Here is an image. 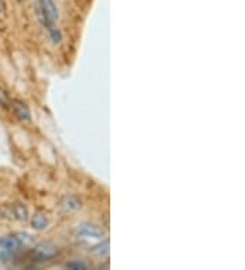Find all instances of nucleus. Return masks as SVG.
<instances>
[{
	"label": "nucleus",
	"mask_w": 245,
	"mask_h": 270,
	"mask_svg": "<svg viewBox=\"0 0 245 270\" xmlns=\"http://www.w3.org/2000/svg\"><path fill=\"white\" fill-rule=\"evenodd\" d=\"M23 248L17 235H6L0 237V261L10 262Z\"/></svg>",
	"instance_id": "f257e3e1"
},
{
	"label": "nucleus",
	"mask_w": 245,
	"mask_h": 270,
	"mask_svg": "<svg viewBox=\"0 0 245 270\" xmlns=\"http://www.w3.org/2000/svg\"><path fill=\"white\" fill-rule=\"evenodd\" d=\"M59 255V247L52 242H41L33 250V261L44 262L56 258Z\"/></svg>",
	"instance_id": "f03ea898"
},
{
	"label": "nucleus",
	"mask_w": 245,
	"mask_h": 270,
	"mask_svg": "<svg viewBox=\"0 0 245 270\" xmlns=\"http://www.w3.org/2000/svg\"><path fill=\"white\" fill-rule=\"evenodd\" d=\"M75 236L80 239H103L104 231L97 225L82 223L75 228Z\"/></svg>",
	"instance_id": "7ed1b4c3"
},
{
	"label": "nucleus",
	"mask_w": 245,
	"mask_h": 270,
	"mask_svg": "<svg viewBox=\"0 0 245 270\" xmlns=\"http://www.w3.org/2000/svg\"><path fill=\"white\" fill-rule=\"evenodd\" d=\"M10 107L12 108V112L15 115V118L18 120H21L23 123H28L30 122V119H32V113H30V109L29 107L21 100H14L10 104Z\"/></svg>",
	"instance_id": "20e7f679"
},
{
	"label": "nucleus",
	"mask_w": 245,
	"mask_h": 270,
	"mask_svg": "<svg viewBox=\"0 0 245 270\" xmlns=\"http://www.w3.org/2000/svg\"><path fill=\"white\" fill-rule=\"evenodd\" d=\"M60 206L63 208L66 213H75L82 208V201L75 195H66L60 201Z\"/></svg>",
	"instance_id": "39448f33"
},
{
	"label": "nucleus",
	"mask_w": 245,
	"mask_h": 270,
	"mask_svg": "<svg viewBox=\"0 0 245 270\" xmlns=\"http://www.w3.org/2000/svg\"><path fill=\"white\" fill-rule=\"evenodd\" d=\"M35 4L40 7L42 11L46 12L55 22L59 19V10L53 0H35Z\"/></svg>",
	"instance_id": "423d86ee"
},
{
	"label": "nucleus",
	"mask_w": 245,
	"mask_h": 270,
	"mask_svg": "<svg viewBox=\"0 0 245 270\" xmlns=\"http://www.w3.org/2000/svg\"><path fill=\"white\" fill-rule=\"evenodd\" d=\"M12 219L18 220V221H26L29 219V210L28 208L21 202H17L11 205Z\"/></svg>",
	"instance_id": "0eeeda50"
},
{
	"label": "nucleus",
	"mask_w": 245,
	"mask_h": 270,
	"mask_svg": "<svg viewBox=\"0 0 245 270\" xmlns=\"http://www.w3.org/2000/svg\"><path fill=\"white\" fill-rule=\"evenodd\" d=\"M48 225H49V220L46 219L45 214L40 213V212H37V213L33 214V217H32V226L37 229V231H42V229H45L48 228Z\"/></svg>",
	"instance_id": "6e6552de"
},
{
	"label": "nucleus",
	"mask_w": 245,
	"mask_h": 270,
	"mask_svg": "<svg viewBox=\"0 0 245 270\" xmlns=\"http://www.w3.org/2000/svg\"><path fill=\"white\" fill-rule=\"evenodd\" d=\"M91 253L94 254V255H97L100 258H105V257H108L109 255V240L108 239H105L103 242L97 244V246H94V247L91 248Z\"/></svg>",
	"instance_id": "1a4fd4ad"
},
{
	"label": "nucleus",
	"mask_w": 245,
	"mask_h": 270,
	"mask_svg": "<svg viewBox=\"0 0 245 270\" xmlns=\"http://www.w3.org/2000/svg\"><path fill=\"white\" fill-rule=\"evenodd\" d=\"M11 100L10 96L7 94V91L3 88H0V107L1 108H10Z\"/></svg>",
	"instance_id": "9d476101"
},
{
	"label": "nucleus",
	"mask_w": 245,
	"mask_h": 270,
	"mask_svg": "<svg viewBox=\"0 0 245 270\" xmlns=\"http://www.w3.org/2000/svg\"><path fill=\"white\" fill-rule=\"evenodd\" d=\"M66 268L67 269H72V270H85L87 269V265L82 261H70L66 264Z\"/></svg>",
	"instance_id": "9b49d317"
},
{
	"label": "nucleus",
	"mask_w": 245,
	"mask_h": 270,
	"mask_svg": "<svg viewBox=\"0 0 245 270\" xmlns=\"http://www.w3.org/2000/svg\"><path fill=\"white\" fill-rule=\"evenodd\" d=\"M18 239H19V242L22 243L23 247H28L30 244H33L35 243V239L30 236L29 233H17Z\"/></svg>",
	"instance_id": "f8f14e48"
},
{
	"label": "nucleus",
	"mask_w": 245,
	"mask_h": 270,
	"mask_svg": "<svg viewBox=\"0 0 245 270\" xmlns=\"http://www.w3.org/2000/svg\"><path fill=\"white\" fill-rule=\"evenodd\" d=\"M17 1H18V3H22L23 0H17Z\"/></svg>",
	"instance_id": "ddd939ff"
},
{
	"label": "nucleus",
	"mask_w": 245,
	"mask_h": 270,
	"mask_svg": "<svg viewBox=\"0 0 245 270\" xmlns=\"http://www.w3.org/2000/svg\"><path fill=\"white\" fill-rule=\"evenodd\" d=\"M0 217H1V209H0Z\"/></svg>",
	"instance_id": "4468645a"
},
{
	"label": "nucleus",
	"mask_w": 245,
	"mask_h": 270,
	"mask_svg": "<svg viewBox=\"0 0 245 270\" xmlns=\"http://www.w3.org/2000/svg\"><path fill=\"white\" fill-rule=\"evenodd\" d=\"M0 12H1V4H0Z\"/></svg>",
	"instance_id": "2eb2a0df"
}]
</instances>
